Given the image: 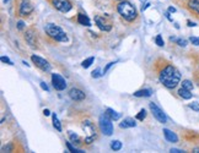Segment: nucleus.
<instances>
[{
    "label": "nucleus",
    "mask_w": 199,
    "mask_h": 153,
    "mask_svg": "<svg viewBox=\"0 0 199 153\" xmlns=\"http://www.w3.org/2000/svg\"><path fill=\"white\" fill-rule=\"evenodd\" d=\"M0 60H1L3 63H5V64H9V65H14V64H13V61H11V60H10V59H9L8 56H1V59H0Z\"/></svg>",
    "instance_id": "obj_32"
},
{
    "label": "nucleus",
    "mask_w": 199,
    "mask_h": 153,
    "mask_svg": "<svg viewBox=\"0 0 199 153\" xmlns=\"http://www.w3.org/2000/svg\"><path fill=\"white\" fill-rule=\"evenodd\" d=\"M78 22L83 26H87V27L91 26V21L85 14H78Z\"/></svg>",
    "instance_id": "obj_18"
},
{
    "label": "nucleus",
    "mask_w": 199,
    "mask_h": 153,
    "mask_svg": "<svg viewBox=\"0 0 199 153\" xmlns=\"http://www.w3.org/2000/svg\"><path fill=\"white\" fill-rule=\"evenodd\" d=\"M112 119L105 113L100 116L99 119V125H100V130L103 135L106 136H111L113 134V125H112Z\"/></svg>",
    "instance_id": "obj_4"
},
{
    "label": "nucleus",
    "mask_w": 199,
    "mask_h": 153,
    "mask_svg": "<svg viewBox=\"0 0 199 153\" xmlns=\"http://www.w3.org/2000/svg\"><path fill=\"white\" fill-rule=\"evenodd\" d=\"M52 84L57 91H64L67 88V82L59 74H52Z\"/></svg>",
    "instance_id": "obj_11"
},
{
    "label": "nucleus",
    "mask_w": 199,
    "mask_h": 153,
    "mask_svg": "<svg viewBox=\"0 0 199 153\" xmlns=\"http://www.w3.org/2000/svg\"><path fill=\"white\" fill-rule=\"evenodd\" d=\"M117 11L121 15L122 18H124L127 22H133L138 18V10L133 4H130L127 0L119 1L117 5Z\"/></svg>",
    "instance_id": "obj_2"
},
{
    "label": "nucleus",
    "mask_w": 199,
    "mask_h": 153,
    "mask_svg": "<svg viewBox=\"0 0 199 153\" xmlns=\"http://www.w3.org/2000/svg\"><path fill=\"white\" fill-rule=\"evenodd\" d=\"M135 97H150L151 94H153V91L150 89V88H144V89H139V91H135L134 93H133Z\"/></svg>",
    "instance_id": "obj_17"
},
{
    "label": "nucleus",
    "mask_w": 199,
    "mask_h": 153,
    "mask_svg": "<svg viewBox=\"0 0 199 153\" xmlns=\"http://www.w3.org/2000/svg\"><path fill=\"white\" fill-rule=\"evenodd\" d=\"M31 60H32V63L36 65V68H38V69L44 71V72H47V71H49V70H51V64H49L46 59L41 58V56L32 55L31 56Z\"/></svg>",
    "instance_id": "obj_10"
},
{
    "label": "nucleus",
    "mask_w": 199,
    "mask_h": 153,
    "mask_svg": "<svg viewBox=\"0 0 199 153\" xmlns=\"http://www.w3.org/2000/svg\"><path fill=\"white\" fill-rule=\"evenodd\" d=\"M17 28H19L20 31H22V29L25 28V23H24L22 21H19V23H17Z\"/></svg>",
    "instance_id": "obj_35"
},
{
    "label": "nucleus",
    "mask_w": 199,
    "mask_h": 153,
    "mask_svg": "<svg viewBox=\"0 0 199 153\" xmlns=\"http://www.w3.org/2000/svg\"><path fill=\"white\" fill-rule=\"evenodd\" d=\"M145 118H146V111H145V109H142V110L137 114V116H135V119H138V120H140V121H143Z\"/></svg>",
    "instance_id": "obj_27"
},
{
    "label": "nucleus",
    "mask_w": 199,
    "mask_h": 153,
    "mask_svg": "<svg viewBox=\"0 0 199 153\" xmlns=\"http://www.w3.org/2000/svg\"><path fill=\"white\" fill-rule=\"evenodd\" d=\"M189 108H191V109H193V110H196V111H199V103H197V102L191 103V104H189Z\"/></svg>",
    "instance_id": "obj_31"
},
{
    "label": "nucleus",
    "mask_w": 199,
    "mask_h": 153,
    "mask_svg": "<svg viewBox=\"0 0 199 153\" xmlns=\"http://www.w3.org/2000/svg\"><path fill=\"white\" fill-rule=\"evenodd\" d=\"M155 43H156L159 47H164V39H162V37H161V34H157L156 38H155Z\"/></svg>",
    "instance_id": "obj_30"
},
{
    "label": "nucleus",
    "mask_w": 199,
    "mask_h": 153,
    "mask_svg": "<svg viewBox=\"0 0 199 153\" xmlns=\"http://www.w3.org/2000/svg\"><path fill=\"white\" fill-rule=\"evenodd\" d=\"M25 41L27 42L30 47H32V48H38V37H37V32H35V29L33 28H29L27 31H26V33H25Z\"/></svg>",
    "instance_id": "obj_8"
},
{
    "label": "nucleus",
    "mask_w": 199,
    "mask_h": 153,
    "mask_svg": "<svg viewBox=\"0 0 199 153\" xmlns=\"http://www.w3.org/2000/svg\"><path fill=\"white\" fill-rule=\"evenodd\" d=\"M114 64H116V63H114V61H111V63H108V64H107V65H106V68H105V69H103V74H107V71H108V70L111 69V68H112V66H113Z\"/></svg>",
    "instance_id": "obj_33"
},
{
    "label": "nucleus",
    "mask_w": 199,
    "mask_h": 153,
    "mask_svg": "<svg viewBox=\"0 0 199 153\" xmlns=\"http://www.w3.org/2000/svg\"><path fill=\"white\" fill-rule=\"evenodd\" d=\"M41 87H42V89H44V91H47V92L49 91V88H48V86H47V84H44V82H41Z\"/></svg>",
    "instance_id": "obj_36"
},
{
    "label": "nucleus",
    "mask_w": 199,
    "mask_h": 153,
    "mask_svg": "<svg viewBox=\"0 0 199 153\" xmlns=\"http://www.w3.org/2000/svg\"><path fill=\"white\" fill-rule=\"evenodd\" d=\"M169 11H170V13H176V9L172 8V6H170V8H169Z\"/></svg>",
    "instance_id": "obj_41"
},
{
    "label": "nucleus",
    "mask_w": 199,
    "mask_h": 153,
    "mask_svg": "<svg viewBox=\"0 0 199 153\" xmlns=\"http://www.w3.org/2000/svg\"><path fill=\"white\" fill-rule=\"evenodd\" d=\"M187 8L191 10V13L199 16V0H189L187 3Z\"/></svg>",
    "instance_id": "obj_14"
},
{
    "label": "nucleus",
    "mask_w": 199,
    "mask_h": 153,
    "mask_svg": "<svg viewBox=\"0 0 199 153\" xmlns=\"http://www.w3.org/2000/svg\"><path fill=\"white\" fill-rule=\"evenodd\" d=\"M140 1H142L143 4H144V3H145V1H146V0H140Z\"/></svg>",
    "instance_id": "obj_43"
},
{
    "label": "nucleus",
    "mask_w": 199,
    "mask_h": 153,
    "mask_svg": "<svg viewBox=\"0 0 199 153\" xmlns=\"http://www.w3.org/2000/svg\"><path fill=\"white\" fill-rule=\"evenodd\" d=\"M69 97L74 100V102H81L86 98V94L79 88H71L69 91Z\"/></svg>",
    "instance_id": "obj_12"
},
{
    "label": "nucleus",
    "mask_w": 199,
    "mask_h": 153,
    "mask_svg": "<svg viewBox=\"0 0 199 153\" xmlns=\"http://www.w3.org/2000/svg\"><path fill=\"white\" fill-rule=\"evenodd\" d=\"M135 126H137V123H135V120L133 118H126L119 124L121 129H129V127H135Z\"/></svg>",
    "instance_id": "obj_15"
},
{
    "label": "nucleus",
    "mask_w": 199,
    "mask_h": 153,
    "mask_svg": "<svg viewBox=\"0 0 199 153\" xmlns=\"http://www.w3.org/2000/svg\"><path fill=\"white\" fill-rule=\"evenodd\" d=\"M91 76H92L94 79H99V77H101V76H102V74H101V69L97 68L96 70H94V71L91 72Z\"/></svg>",
    "instance_id": "obj_28"
},
{
    "label": "nucleus",
    "mask_w": 199,
    "mask_h": 153,
    "mask_svg": "<svg viewBox=\"0 0 199 153\" xmlns=\"http://www.w3.org/2000/svg\"><path fill=\"white\" fill-rule=\"evenodd\" d=\"M43 114H44V115H46V116H48V115H49V114H51V111L48 110V109H44V110H43Z\"/></svg>",
    "instance_id": "obj_38"
},
{
    "label": "nucleus",
    "mask_w": 199,
    "mask_h": 153,
    "mask_svg": "<svg viewBox=\"0 0 199 153\" xmlns=\"http://www.w3.org/2000/svg\"><path fill=\"white\" fill-rule=\"evenodd\" d=\"M156 64V72L160 82L169 89L176 88L177 84L181 81L180 71L176 69L171 63L166 61V60H159Z\"/></svg>",
    "instance_id": "obj_1"
},
{
    "label": "nucleus",
    "mask_w": 199,
    "mask_h": 153,
    "mask_svg": "<svg viewBox=\"0 0 199 153\" xmlns=\"http://www.w3.org/2000/svg\"><path fill=\"white\" fill-rule=\"evenodd\" d=\"M4 1H5V3H6V1H9V0H4Z\"/></svg>",
    "instance_id": "obj_44"
},
{
    "label": "nucleus",
    "mask_w": 199,
    "mask_h": 153,
    "mask_svg": "<svg viewBox=\"0 0 199 153\" xmlns=\"http://www.w3.org/2000/svg\"><path fill=\"white\" fill-rule=\"evenodd\" d=\"M111 148H112L113 151H119V150L122 148V142L118 141V140L112 141V142H111Z\"/></svg>",
    "instance_id": "obj_24"
},
{
    "label": "nucleus",
    "mask_w": 199,
    "mask_h": 153,
    "mask_svg": "<svg viewBox=\"0 0 199 153\" xmlns=\"http://www.w3.org/2000/svg\"><path fill=\"white\" fill-rule=\"evenodd\" d=\"M95 22L97 25V27L101 29V31H105V32H110L112 29V25L110 22H107L105 18H101L100 16H96L95 17Z\"/></svg>",
    "instance_id": "obj_13"
},
{
    "label": "nucleus",
    "mask_w": 199,
    "mask_h": 153,
    "mask_svg": "<svg viewBox=\"0 0 199 153\" xmlns=\"http://www.w3.org/2000/svg\"><path fill=\"white\" fill-rule=\"evenodd\" d=\"M117 1H123V0H117Z\"/></svg>",
    "instance_id": "obj_45"
},
{
    "label": "nucleus",
    "mask_w": 199,
    "mask_h": 153,
    "mask_svg": "<svg viewBox=\"0 0 199 153\" xmlns=\"http://www.w3.org/2000/svg\"><path fill=\"white\" fill-rule=\"evenodd\" d=\"M177 93H178V96H180V97L183 98V99H191V98H192V93H191V91H189V89H186V88H183V87H182V88H180Z\"/></svg>",
    "instance_id": "obj_20"
},
{
    "label": "nucleus",
    "mask_w": 199,
    "mask_h": 153,
    "mask_svg": "<svg viewBox=\"0 0 199 153\" xmlns=\"http://www.w3.org/2000/svg\"><path fill=\"white\" fill-rule=\"evenodd\" d=\"M68 135H69V137H70V140L73 142H75V143H78V145H81V143H83V139H80L79 135L74 134L73 131H68Z\"/></svg>",
    "instance_id": "obj_21"
},
{
    "label": "nucleus",
    "mask_w": 199,
    "mask_h": 153,
    "mask_svg": "<svg viewBox=\"0 0 199 153\" xmlns=\"http://www.w3.org/2000/svg\"><path fill=\"white\" fill-rule=\"evenodd\" d=\"M171 152H175V153H182L183 151L182 150H178V148H171Z\"/></svg>",
    "instance_id": "obj_37"
},
{
    "label": "nucleus",
    "mask_w": 199,
    "mask_h": 153,
    "mask_svg": "<svg viewBox=\"0 0 199 153\" xmlns=\"http://www.w3.org/2000/svg\"><path fill=\"white\" fill-rule=\"evenodd\" d=\"M67 147L69 148V151H70V152H74V153H83V151H80V150L75 148L74 146H71L70 142H67Z\"/></svg>",
    "instance_id": "obj_29"
},
{
    "label": "nucleus",
    "mask_w": 199,
    "mask_h": 153,
    "mask_svg": "<svg viewBox=\"0 0 199 153\" xmlns=\"http://www.w3.org/2000/svg\"><path fill=\"white\" fill-rule=\"evenodd\" d=\"M181 84H182V87H183V88H186V89H189V91H192V89H193V87H194V86H193V84H192L189 80H183Z\"/></svg>",
    "instance_id": "obj_26"
},
{
    "label": "nucleus",
    "mask_w": 199,
    "mask_h": 153,
    "mask_svg": "<svg viewBox=\"0 0 199 153\" xmlns=\"http://www.w3.org/2000/svg\"><path fill=\"white\" fill-rule=\"evenodd\" d=\"M164 135H165V139L167 141H170V142H173V143L178 142V136L175 132H172L171 130H169V129H164Z\"/></svg>",
    "instance_id": "obj_16"
},
{
    "label": "nucleus",
    "mask_w": 199,
    "mask_h": 153,
    "mask_svg": "<svg viewBox=\"0 0 199 153\" xmlns=\"http://www.w3.org/2000/svg\"><path fill=\"white\" fill-rule=\"evenodd\" d=\"M33 4L30 1V0H20L19 3V6H17V13L20 16L22 17H26L33 13Z\"/></svg>",
    "instance_id": "obj_6"
},
{
    "label": "nucleus",
    "mask_w": 199,
    "mask_h": 153,
    "mask_svg": "<svg viewBox=\"0 0 199 153\" xmlns=\"http://www.w3.org/2000/svg\"><path fill=\"white\" fill-rule=\"evenodd\" d=\"M83 129H84V131L86 132L84 143H87V145L92 143V142L96 140V137H97V130H96V126L94 125L91 121L85 120L84 124H83Z\"/></svg>",
    "instance_id": "obj_5"
},
{
    "label": "nucleus",
    "mask_w": 199,
    "mask_h": 153,
    "mask_svg": "<svg viewBox=\"0 0 199 153\" xmlns=\"http://www.w3.org/2000/svg\"><path fill=\"white\" fill-rule=\"evenodd\" d=\"M149 6H150V4H149V3H148V4H145V6H143V11H145V10H146V9H148V8H149Z\"/></svg>",
    "instance_id": "obj_39"
},
{
    "label": "nucleus",
    "mask_w": 199,
    "mask_h": 153,
    "mask_svg": "<svg viewBox=\"0 0 199 153\" xmlns=\"http://www.w3.org/2000/svg\"><path fill=\"white\" fill-rule=\"evenodd\" d=\"M52 119H53V125H54V127L57 129L58 131H62V125H60V123H59V120H58V116L56 113L52 114Z\"/></svg>",
    "instance_id": "obj_23"
},
{
    "label": "nucleus",
    "mask_w": 199,
    "mask_h": 153,
    "mask_svg": "<svg viewBox=\"0 0 199 153\" xmlns=\"http://www.w3.org/2000/svg\"><path fill=\"white\" fill-rule=\"evenodd\" d=\"M106 114L113 120V121H117V120H119V118H121V114L119 113H117L116 110L113 109H111V108H107L106 109Z\"/></svg>",
    "instance_id": "obj_19"
},
{
    "label": "nucleus",
    "mask_w": 199,
    "mask_h": 153,
    "mask_svg": "<svg viewBox=\"0 0 199 153\" xmlns=\"http://www.w3.org/2000/svg\"><path fill=\"white\" fill-rule=\"evenodd\" d=\"M44 32L54 42H68L67 33L56 23H47L44 26Z\"/></svg>",
    "instance_id": "obj_3"
},
{
    "label": "nucleus",
    "mask_w": 199,
    "mask_h": 153,
    "mask_svg": "<svg viewBox=\"0 0 199 153\" xmlns=\"http://www.w3.org/2000/svg\"><path fill=\"white\" fill-rule=\"evenodd\" d=\"M187 23H188V26H189V27H193V26H196V23H193L192 21H188Z\"/></svg>",
    "instance_id": "obj_40"
},
{
    "label": "nucleus",
    "mask_w": 199,
    "mask_h": 153,
    "mask_svg": "<svg viewBox=\"0 0 199 153\" xmlns=\"http://www.w3.org/2000/svg\"><path fill=\"white\" fill-rule=\"evenodd\" d=\"M189 41L192 42V44H194V45H199V38L198 37H191V38H189Z\"/></svg>",
    "instance_id": "obj_34"
},
{
    "label": "nucleus",
    "mask_w": 199,
    "mask_h": 153,
    "mask_svg": "<svg viewBox=\"0 0 199 153\" xmlns=\"http://www.w3.org/2000/svg\"><path fill=\"white\" fill-rule=\"evenodd\" d=\"M149 108H150V110L153 113V115H154V118L159 120L161 124H165L166 121H167V118H166V115H165V113L162 111L161 108H159L156 104L154 103V102H151L150 104H149Z\"/></svg>",
    "instance_id": "obj_9"
},
{
    "label": "nucleus",
    "mask_w": 199,
    "mask_h": 153,
    "mask_svg": "<svg viewBox=\"0 0 199 153\" xmlns=\"http://www.w3.org/2000/svg\"><path fill=\"white\" fill-rule=\"evenodd\" d=\"M51 4L53 5L54 9H57L60 13H69L73 9V3L70 0H51Z\"/></svg>",
    "instance_id": "obj_7"
},
{
    "label": "nucleus",
    "mask_w": 199,
    "mask_h": 153,
    "mask_svg": "<svg viewBox=\"0 0 199 153\" xmlns=\"http://www.w3.org/2000/svg\"><path fill=\"white\" fill-rule=\"evenodd\" d=\"M171 41H172V42H176L180 47H186V45H187V41L183 39V38H173V37H171Z\"/></svg>",
    "instance_id": "obj_25"
},
{
    "label": "nucleus",
    "mask_w": 199,
    "mask_h": 153,
    "mask_svg": "<svg viewBox=\"0 0 199 153\" xmlns=\"http://www.w3.org/2000/svg\"><path fill=\"white\" fill-rule=\"evenodd\" d=\"M193 152H197V153H199V147H196V148H193Z\"/></svg>",
    "instance_id": "obj_42"
},
{
    "label": "nucleus",
    "mask_w": 199,
    "mask_h": 153,
    "mask_svg": "<svg viewBox=\"0 0 199 153\" xmlns=\"http://www.w3.org/2000/svg\"><path fill=\"white\" fill-rule=\"evenodd\" d=\"M95 61V58L94 56H90V58H87L86 60H84L83 63H81V66L84 68V69H87V68H90L91 66V64Z\"/></svg>",
    "instance_id": "obj_22"
}]
</instances>
